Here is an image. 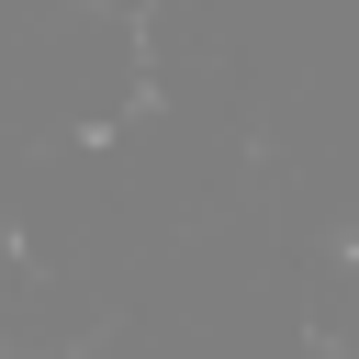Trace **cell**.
Masks as SVG:
<instances>
[]
</instances>
